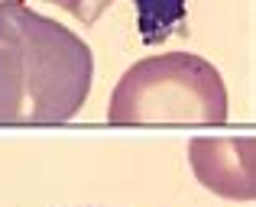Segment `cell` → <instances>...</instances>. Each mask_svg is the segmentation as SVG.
Listing matches in <instances>:
<instances>
[{"mask_svg":"<svg viewBox=\"0 0 256 207\" xmlns=\"http://www.w3.org/2000/svg\"><path fill=\"white\" fill-rule=\"evenodd\" d=\"M94 81L91 45L26 6L0 0V126L68 123Z\"/></svg>","mask_w":256,"mask_h":207,"instance_id":"obj_1","label":"cell"},{"mask_svg":"<svg viewBox=\"0 0 256 207\" xmlns=\"http://www.w3.org/2000/svg\"><path fill=\"white\" fill-rule=\"evenodd\" d=\"M107 120L133 123H201L227 120L224 75L194 52H166L140 58L120 75L107 104Z\"/></svg>","mask_w":256,"mask_h":207,"instance_id":"obj_2","label":"cell"},{"mask_svg":"<svg viewBox=\"0 0 256 207\" xmlns=\"http://www.w3.org/2000/svg\"><path fill=\"white\" fill-rule=\"evenodd\" d=\"M188 165L208 191L230 201L256 198V139L253 136H194Z\"/></svg>","mask_w":256,"mask_h":207,"instance_id":"obj_3","label":"cell"},{"mask_svg":"<svg viewBox=\"0 0 256 207\" xmlns=\"http://www.w3.org/2000/svg\"><path fill=\"white\" fill-rule=\"evenodd\" d=\"M136 3V23L146 45H159L169 36H185L188 3L185 0H133Z\"/></svg>","mask_w":256,"mask_h":207,"instance_id":"obj_4","label":"cell"},{"mask_svg":"<svg viewBox=\"0 0 256 207\" xmlns=\"http://www.w3.org/2000/svg\"><path fill=\"white\" fill-rule=\"evenodd\" d=\"M46 3H56L58 10L72 13L78 23L94 26L107 10H110V3H117V0H46Z\"/></svg>","mask_w":256,"mask_h":207,"instance_id":"obj_5","label":"cell"}]
</instances>
